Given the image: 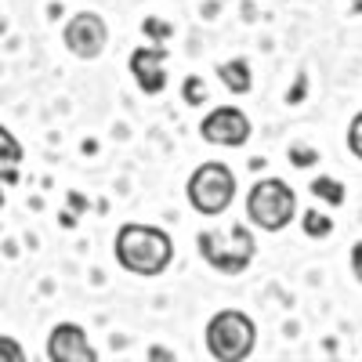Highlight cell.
Listing matches in <instances>:
<instances>
[{"instance_id": "cell-1", "label": "cell", "mask_w": 362, "mask_h": 362, "mask_svg": "<svg viewBox=\"0 0 362 362\" xmlns=\"http://www.w3.org/2000/svg\"><path fill=\"white\" fill-rule=\"evenodd\" d=\"M112 254H116V264L124 272H131V276L156 279L174 261V239L163 228H156V225L127 221V225H119V232H116Z\"/></svg>"}, {"instance_id": "cell-2", "label": "cell", "mask_w": 362, "mask_h": 362, "mask_svg": "<svg viewBox=\"0 0 362 362\" xmlns=\"http://www.w3.org/2000/svg\"><path fill=\"white\" fill-rule=\"evenodd\" d=\"M196 250L206 268H214L218 276H243L254 264L257 239L247 225H228V228H206L196 235Z\"/></svg>"}, {"instance_id": "cell-3", "label": "cell", "mask_w": 362, "mask_h": 362, "mask_svg": "<svg viewBox=\"0 0 362 362\" xmlns=\"http://www.w3.org/2000/svg\"><path fill=\"white\" fill-rule=\"evenodd\" d=\"M257 344V326L247 312L221 308L206 322V351L218 362H243Z\"/></svg>"}, {"instance_id": "cell-4", "label": "cell", "mask_w": 362, "mask_h": 362, "mask_svg": "<svg viewBox=\"0 0 362 362\" xmlns=\"http://www.w3.org/2000/svg\"><path fill=\"white\" fill-rule=\"evenodd\" d=\"M247 218L261 232H283L297 218V196L283 177H261L247 196Z\"/></svg>"}, {"instance_id": "cell-5", "label": "cell", "mask_w": 362, "mask_h": 362, "mask_svg": "<svg viewBox=\"0 0 362 362\" xmlns=\"http://www.w3.org/2000/svg\"><path fill=\"white\" fill-rule=\"evenodd\" d=\"M185 192H189V203H192L196 214L218 218V214H225V210L232 206V199H235V174H232L228 163H218V160L199 163L192 170V177H189Z\"/></svg>"}, {"instance_id": "cell-6", "label": "cell", "mask_w": 362, "mask_h": 362, "mask_svg": "<svg viewBox=\"0 0 362 362\" xmlns=\"http://www.w3.org/2000/svg\"><path fill=\"white\" fill-rule=\"evenodd\" d=\"M254 127H250V116L239 109V105H218L203 116L199 124V138L218 145V148H243L250 141Z\"/></svg>"}, {"instance_id": "cell-7", "label": "cell", "mask_w": 362, "mask_h": 362, "mask_svg": "<svg viewBox=\"0 0 362 362\" xmlns=\"http://www.w3.org/2000/svg\"><path fill=\"white\" fill-rule=\"evenodd\" d=\"M62 44L69 47V54L83 58V62H95L109 44V25L98 11H76L62 29Z\"/></svg>"}, {"instance_id": "cell-8", "label": "cell", "mask_w": 362, "mask_h": 362, "mask_svg": "<svg viewBox=\"0 0 362 362\" xmlns=\"http://www.w3.org/2000/svg\"><path fill=\"white\" fill-rule=\"evenodd\" d=\"M131 76L141 95H163L167 87V47L163 44H141L131 54Z\"/></svg>"}, {"instance_id": "cell-9", "label": "cell", "mask_w": 362, "mask_h": 362, "mask_svg": "<svg viewBox=\"0 0 362 362\" xmlns=\"http://www.w3.org/2000/svg\"><path fill=\"white\" fill-rule=\"evenodd\" d=\"M47 358H54V362H95L98 351L90 348L83 326L58 322L51 334H47Z\"/></svg>"}, {"instance_id": "cell-10", "label": "cell", "mask_w": 362, "mask_h": 362, "mask_svg": "<svg viewBox=\"0 0 362 362\" xmlns=\"http://www.w3.org/2000/svg\"><path fill=\"white\" fill-rule=\"evenodd\" d=\"M22 145L18 138L0 124V185H15L18 174H22Z\"/></svg>"}, {"instance_id": "cell-11", "label": "cell", "mask_w": 362, "mask_h": 362, "mask_svg": "<svg viewBox=\"0 0 362 362\" xmlns=\"http://www.w3.org/2000/svg\"><path fill=\"white\" fill-rule=\"evenodd\" d=\"M218 76H221V83L232 90V95H250L254 90V73H250L247 58H228V62H221Z\"/></svg>"}, {"instance_id": "cell-12", "label": "cell", "mask_w": 362, "mask_h": 362, "mask_svg": "<svg viewBox=\"0 0 362 362\" xmlns=\"http://www.w3.org/2000/svg\"><path fill=\"white\" fill-rule=\"evenodd\" d=\"M312 196H315V199H326L329 206H341L348 192H344V185H341L337 177H329V174H319V177L312 181Z\"/></svg>"}, {"instance_id": "cell-13", "label": "cell", "mask_w": 362, "mask_h": 362, "mask_svg": "<svg viewBox=\"0 0 362 362\" xmlns=\"http://www.w3.org/2000/svg\"><path fill=\"white\" fill-rule=\"evenodd\" d=\"M300 225H305V235H312V239L334 235V218L322 214V210H305V214H300Z\"/></svg>"}, {"instance_id": "cell-14", "label": "cell", "mask_w": 362, "mask_h": 362, "mask_svg": "<svg viewBox=\"0 0 362 362\" xmlns=\"http://www.w3.org/2000/svg\"><path fill=\"white\" fill-rule=\"evenodd\" d=\"M181 98H185L189 105H203L206 102V83L199 76H185V83H181Z\"/></svg>"}, {"instance_id": "cell-15", "label": "cell", "mask_w": 362, "mask_h": 362, "mask_svg": "<svg viewBox=\"0 0 362 362\" xmlns=\"http://www.w3.org/2000/svg\"><path fill=\"white\" fill-rule=\"evenodd\" d=\"M348 153L355 160H362V112H355L351 124H348Z\"/></svg>"}, {"instance_id": "cell-16", "label": "cell", "mask_w": 362, "mask_h": 362, "mask_svg": "<svg viewBox=\"0 0 362 362\" xmlns=\"http://www.w3.org/2000/svg\"><path fill=\"white\" fill-rule=\"evenodd\" d=\"M290 160H293V167H312V163L319 160V148L293 141V145H290Z\"/></svg>"}, {"instance_id": "cell-17", "label": "cell", "mask_w": 362, "mask_h": 362, "mask_svg": "<svg viewBox=\"0 0 362 362\" xmlns=\"http://www.w3.org/2000/svg\"><path fill=\"white\" fill-rule=\"evenodd\" d=\"M22 358H25V351H22V344H18V341L0 337V362H22Z\"/></svg>"}, {"instance_id": "cell-18", "label": "cell", "mask_w": 362, "mask_h": 362, "mask_svg": "<svg viewBox=\"0 0 362 362\" xmlns=\"http://www.w3.org/2000/svg\"><path fill=\"white\" fill-rule=\"evenodd\" d=\"M141 29H145V33H153V37H156V44H163V40L170 37V25H163V22H156V18H145V25H141Z\"/></svg>"}, {"instance_id": "cell-19", "label": "cell", "mask_w": 362, "mask_h": 362, "mask_svg": "<svg viewBox=\"0 0 362 362\" xmlns=\"http://www.w3.org/2000/svg\"><path fill=\"white\" fill-rule=\"evenodd\" d=\"M351 272H355V279L362 283V239L351 247Z\"/></svg>"}, {"instance_id": "cell-20", "label": "cell", "mask_w": 362, "mask_h": 362, "mask_svg": "<svg viewBox=\"0 0 362 362\" xmlns=\"http://www.w3.org/2000/svg\"><path fill=\"white\" fill-rule=\"evenodd\" d=\"M351 15H362V0H351Z\"/></svg>"}, {"instance_id": "cell-21", "label": "cell", "mask_w": 362, "mask_h": 362, "mask_svg": "<svg viewBox=\"0 0 362 362\" xmlns=\"http://www.w3.org/2000/svg\"><path fill=\"white\" fill-rule=\"evenodd\" d=\"M0 210H4V185H0Z\"/></svg>"}]
</instances>
